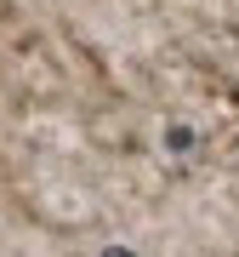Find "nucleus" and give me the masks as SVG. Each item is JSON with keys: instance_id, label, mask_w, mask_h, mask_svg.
<instances>
[{"instance_id": "nucleus-1", "label": "nucleus", "mask_w": 239, "mask_h": 257, "mask_svg": "<svg viewBox=\"0 0 239 257\" xmlns=\"http://www.w3.org/2000/svg\"><path fill=\"white\" fill-rule=\"evenodd\" d=\"M166 143H171V149H188V143H194V132H182V126H171V132H166Z\"/></svg>"}, {"instance_id": "nucleus-2", "label": "nucleus", "mask_w": 239, "mask_h": 257, "mask_svg": "<svg viewBox=\"0 0 239 257\" xmlns=\"http://www.w3.org/2000/svg\"><path fill=\"white\" fill-rule=\"evenodd\" d=\"M108 257H126V246H108Z\"/></svg>"}]
</instances>
